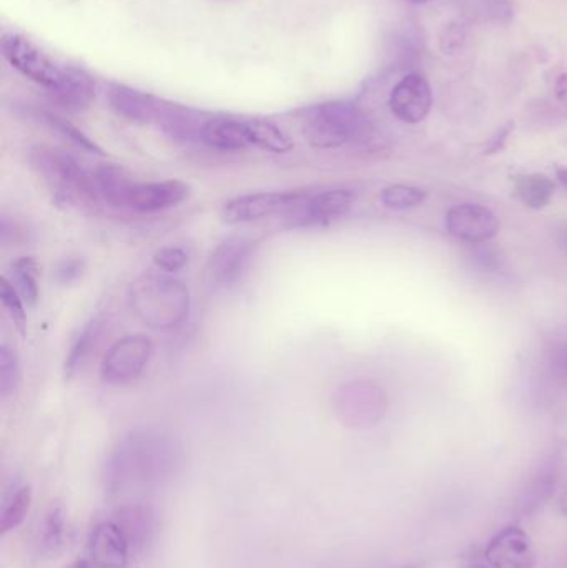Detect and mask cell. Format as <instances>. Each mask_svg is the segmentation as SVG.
Returning a JSON list of instances; mask_svg holds the SVG:
<instances>
[{
    "mask_svg": "<svg viewBox=\"0 0 567 568\" xmlns=\"http://www.w3.org/2000/svg\"><path fill=\"white\" fill-rule=\"evenodd\" d=\"M2 57L12 69L39 85L59 107L84 111L95 100V80L81 67L57 62L31 38L19 32H4L0 38Z\"/></svg>",
    "mask_w": 567,
    "mask_h": 568,
    "instance_id": "cell-1",
    "label": "cell"
},
{
    "mask_svg": "<svg viewBox=\"0 0 567 568\" xmlns=\"http://www.w3.org/2000/svg\"><path fill=\"white\" fill-rule=\"evenodd\" d=\"M174 439L161 430H135L120 440L107 464L114 489L129 485H152L164 481L177 464Z\"/></svg>",
    "mask_w": 567,
    "mask_h": 568,
    "instance_id": "cell-2",
    "label": "cell"
},
{
    "mask_svg": "<svg viewBox=\"0 0 567 568\" xmlns=\"http://www.w3.org/2000/svg\"><path fill=\"white\" fill-rule=\"evenodd\" d=\"M98 197L111 206L130 209L133 212L155 213L174 209L187 200L190 187L180 180L135 184L129 180L122 168L105 167L94 171Z\"/></svg>",
    "mask_w": 567,
    "mask_h": 568,
    "instance_id": "cell-3",
    "label": "cell"
},
{
    "mask_svg": "<svg viewBox=\"0 0 567 568\" xmlns=\"http://www.w3.org/2000/svg\"><path fill=\"white\" fill-rule=\"evenodd\" d=\"M133 315L155 331L181 327L190 312V292L180 280L164 274H145L130 288Z\"/></svg>",
    "mask_w": 567,
    "mask_h": 568,
    "instance_id": "cell-4",
    "label": "cell"
},
{
    "mask_svg": "<svg viewBox=\"0 0 567 568\" xmlns=\"http://www.w3.org/2000/svg\"><path fill=\"white\" fill-rule=\"evenodd\" d=\"M369 121L356 105L349 102H327L308 108L302 133L311 149L333 150L365 139Z\"/></svg>",
    "mask_w": 567,
    "mask_h": 568,
    "instance_id": "cell-5",
    "label": "cell"
},
{
    "mask_svg": "<svg viewBox=\"0 0 567 568\" xmlns=\"http://www.w3.org/2000/svg\"><path fill=\"white\" fill-rule=\"evenodd\" d=\"M28 162L35 174L43 178L57 201L63 203H94L98 200L94 174L85 170L78 159L62 150L34 146Z\"/></svg>",
    "mask_w": 567,
    "mask_h": 568,
    "instance_id": "cell-6",
    "label": "cell"
},
{
    "mask_svg": "<svg viewBox=\"0 0 567 568\" xmlns=\"http://www.w3.org/2000/svg\"><path fill=\"white\" fill-rule=\"evenodd\" d=\"M152 353L154 344L143 334L122 338L105 354L102 379L108 386H127L137 381L149 366Z\"/></svg>",
    "mask_w": 567,
    "mask_h": 568,
    "instance_id": "cell-7",
    "label": "cell"
},
{
    "mask_svg": "<svg viewBox=\"0 0 567 568\" xmlns=\"http://www.w3.org/2000/svg\"><path fill=\"white\" fill-rule=\"evenodd\" d=\"M334 410L343 423L352 427H368L381 421L387 411L383 389L373 382L355 381L338 388Z\"/></svg>",
    "mask_w": 567,
    "mask_h": 568,
    "instance_id": "cell-8",
    "label": "cell"
},
{
    "mask_svg": "<svg viewBox=\"0 0 567 568\" xmlns=\"http://www.w3.org/2000/svg\"><path fill=\"white\" fill-rule=\"evenodd\" d=\"M310 193L305 191H269V193L241 194L223 206L226 223H251L269 216L286 215Z\"/></svg>",
    "mask_w": 567,
    "mask_h": 568,
    "instance_id": "cell-9",
    "label": "cell"
},
{
    "mask_svg": "<svg viewBox=\"0 0 567 568\" xmlns=\"http://www.w3.org/2000/svg\"><path fill=\"white\" fill-rule=\"evenodd\" d=\"M355 203V193L345 188L321 191L308 194L292 212L286 213L290 226L293 228H311L324 226L345 216Z\"/></svg>",
    "mask_w": 567,
    "mask_h": 568,
    "instance_id": "cell-10",
    "label": "cell"
},
{
    "mask_svg": "<svg viewBox=\"0 0 567 568\" xmlns=\"http://www.w3.org/2000/svg\"><path fill=\"white\" fill-rule=\"evenodd\" d=\"M257 245L250 239L231 238L220 242L210 255L209 273L220 288H232L240 283L253 261Z\"/></svg>",
    "mask_w": 567,
    "mask_h": 568,
    "instance_id": "cell-11",
    "label": "cell"
},
{
    "mask_svg": "<svg viewBox=\"0 0 567 568\" xmlns=\"http://www.w3.org/2000/svg\"><path fill=\"white\" fill-rule=\"evenodd\" d=\"M499 220L495 213L483 205L452 206L446 215V228L454 238L471 245L491 241L499 232Z\"/></svg>",
    "mask_w": 567,
    "mask_h": 568,
    "instance_id": "cell-12",
    "label": "cell"
},
{
    "mask_svg": "<svg viewBox=\"0 0 567 568\" xmlns=\"http://www.w3.org/2000/svg\"><path fill=\"white\" fill-rule=\"evenodd\" d=\"M432 107V87L420 73H407L391 91L390 110L404 123H420L428 117Z\"/></svg>",
    "mask_w": 567,
    "mask_h": 568,
    "instance_id": "cell-13",
    "label": "cell"
},
{
    "mask_svg": "<svg viewBox=\"0 0 567 568\" xmlns=\"http://www.w3.org/2000/svg\"><path fill=\"white\" fill-rule=\"evenodd\" d=\"M493 568H534L536 552L533 541L519 526H508L499 532L484 552Z\"/></svg>",
    "mask_w": 567,
    "mask_h": 568,
    "instance_id": "cell-14",
    "label": "cell"
},
{
    "mask_svg": "<svg viewBox=\"0 0 567 568\" xmlns=\"http://www.w3.org/2000/svg\"><path fill=\"white\" fill-rule=\"evenodd\" d=\"M130 544L116 520H104L91 534V557L97 568H127Z\"/></svg>",
    "mask_w": 567,
    "mask_h": 568,
    "instance_id": "cell-15",
    "label": "cell"
},
{
    "mask_svg": "<svg viewBox=\"0 0 567 568\" xmlns=\"http://www.w3.org/2000/svg\"><path fill=\"white\" fill-rule=\"evenodd\" d=\"M108 104L119 117L132 123H158L164 102L126 85L114 84L108 88Z\"/></svg>",
    "mask_w": 567,
    "mask_h": 568,
    "instance_id": "cell-16",
    "label": "cell"
},
{
    "mask_svg": "<svg viewBox=\"0 0 567 568\" xmlns=\"http://www.w3.org/2000/svg\"><path fill=\"white\" fill-rule=\"evenodd\" d=\"M200 142L210 149L237 152L251 146L250 123L237 118L213 117L203 121Z\"/></svg>",
    "mask_w": 567,
    "mask_h": 568,
    "instance_id": "cell-17",
    "label": "cell"
},
{
    "mask_svg": "<svg viewBox=\"0 0 567 568\" xmlns=\"http://www.w3.org/2000/svg\"><path fill=\"white\" fill-rule=\"evenodd\" d=\"M104 328L105 318L102 315H97L88 319L84 327H82V330L75 334L72 343H70L66 363H63L66 378H72V376L84 366L85 360L91 357L92 351L97 347L102 333H104Z\"/></svg>",
    "mask_w": 567,
    "mask_h": 568,
    "instance_id": "cell-18",
    "label": "cell"
},
{
    "mask_svg": "<svg viewBox=\"0 0 567 568\" xmlns=\"http://www.w3.org/2000/svg\"><path fill=\"white\" fill-rule=\"evenodd\" d=\"M116 522L122 526L130 547L143 548L154 531V516L146 506H126L117 513Z\"/></svg>",
    "mask_w": 567,
    "mask_h": 568,
    "instance_id": "cell-19",
    "label": "cell"
},
{
    "mask_svg": "<svg viewBox=\"0 0 567 568\" xmlns=\"http://www.w3.org/2000/svg\"><path fill=\"white\" fill-rule=\"evenodd\" d=\"M515 194L528 209H546L554 197V184L543 174L522 175L516 178Z\"/></svg>",
    "mask_w": 567,
    "mask_h": 568,
    "instance_id": "cell-20",
    "label": "cell"
},
{
    "mask_svg": "<svg viewBox=\"0 0 567 568\" xmlns=\"http://www.w3.org/2000/svg\"><path fill=\"white\" fill-rule=\"evenodd\" d=\"M11 283L27 306L37 305L39 301V267L35 263L34 258L24 257L15 261L12 267Z\"/></svg>",
    "mask_w": 567,
    "mask_h": 568,
    "instance_id": "cell-21",
    "label": "cell"
},
{
    "mask_svg": "<svg viewBox=\"0 0 567 568\" xmlns=\"http://www.w3.org/2000/svg\"><path fill=\"white\" fill-rule=\"evenodd\" d=\"M250 123L251 146L272 153H288L293 150L290 137L272 121L248 120Z\"/></svg>",
    "mask_w": 567,
    "mask_h": 568,
    "instance_id": "cell-22",
    "label": "cell"
},
{
    "mask_svg": "<svg viewBox=\"0 0 567 568\" xmlns=\"http://www.w3.org/2000/svg\"><path fill=\"white\" fill-rule=\"evenodd\" d=\"M32 493L31 487H19L14 493L5 496L2 510H0V532L2 535L15 531L22 525L28 510H31Z\"/></svg>",
    "mask_w": 567,
    "mask_h": 568,
    "instance_id": "cell-23",
    "label": "cell"
},
{
    "mask_svg": "<svg viewBox=\"0 0 567 568\" xmlns=\"http://www.w3.org/2000/svg\"><path fill=\"white\" fill-rule=\"evenodd\" d=\"M426 194L422 188L410 187V185H393L385 188L381 193V203L391 210H411L425 203Z\"/></svg>",
    "mask_w": 567,
    "mask_h": 568,
    "instance_id": "cell-24",
    "label": "cell"
},
{
    "mask_svg": "<svg viewBox=\"0 0 567 568\" xmlns=\"http://www.w3.org/2000/svg\"><path fill=\"white\" fill-rule=\"evenodd\" d=\"M464 11L483 21L509 22L512 19V5L509 0H460Z\"/></svg>",
    "mask_w": 567,
    "mask_h": 568,
    "instance_id": "cell-25",
    "label": "cell"
},
{
    "mask_svg": "<svg viewBox=\"0 0 567 568\" xmlns=\"http://www.w3.org/2000/svg\"><path fill=\"white\" fill-rule=\"evenodd\" d=\"M21 381V364L19 356L12 347L2 344L0 346V398L8 399L14 394Z\"/></svg>",
    "mask_w": 567,
    "mask_h": 568,
    "instance_id": "cell-26",
    "label": "cell"
},
{
    "mask_svg": "<svg viewBox=\"0 0 567 568\" xmlns=\"http://www.w3.org/2000/svg\"><path fill=\"white\" fill-rule=\"evenodd\" d=\"M0 301H2V306L11 316L17 330L25 334V331H27V315H25L24 299L21 298L17 289L12 286L8 277H2V281H0Z\"/></svg>",
    "mask_w": 567,
    "mask_h": 568,
    "instance_id": "cell-27",
    "label": "cell"
},
{
    "mask_svg": "<svg viewBox=\"0 0 567 568\" xmlns=\"http://www.w3.org/2000/svg\"><path fill=\"white\" fill-rule=\"evenodd\" d=\"M44 120H46L47 123H49V126L56 130V132H59L60 135H63L67 140H70L73 145L81 146V149L85 150V152L98 153V155L104 153L97 143L92 142V140L88 139V137L85 135L82 130H79L78 127L72 126L70 121L63 120V118L60 117H56V115L52 114L44 115Z\"/></svg>",
    "mask_w": 567,
    "mask_h": 568,
    "instance_id": "cell-28",
    "label": "cell"
},
{
    "mask_svg": "<svg viewBox=\"0 0 567 568\" xmlns=\"http://www.w3.org/2000/svg\"><path fill=\"white\" fill-rule=\"evenodd\" d=\"M154 263L158 270L165 271V273H177L187 267L188 253L178 247L161 248L154 255Z\"/></svg>",
    "mask_w": 567,
    "mask_h": 568,
    "instance_id": "cell-29",
    "label": "cell"
},
{
    "mask_svg": "<svg viewBox=\"0 0 567 568\" xmlns=\"http://www.w3.org/2000/svg\"><path fill=\"white\" fill-rule=\"evenodd\" d=\"M85 261L82 258H66L56 268V280L60 284H70L84 274Z\"/></svg>",
    "mask_w": 567,
    "mask_h": 568,
    "instance_id": "cell-30",
    "label": "cell"
},
{
    "mask_svg": "<svg viewBox=\"0 0 567 568\" xmlns=\"http://www.w3.org/2000/svg\"><path fill=\"white\" fill-rule=\"evenodd\" d=\"M63 535V513L62 510L57 507L52 509L47 516L46 520V532H44V542L47 547H57L62 541Z\"/></svg>",
    "mask_w": 567,
    "mask_h": 568,
    "instance_id": "cell-31",
    "label": "cell"
},
{
    "mask_svg": "<svg viewBox=\"0 0 567 568\" xmlns=\"http://www.w3.org/2000/svg\"><path fill=\"white\" fill-rule=\"evenodd\" d=\"M551 369L557 379L567 384V343L554 347L551 353Z\"/></svg>",
    "mask_w": 567,
    "mask_h": 568,
    "instance_id": "cell-32",
    "label": "cell"
},
{
    "mask_svg": "<svg viewBox=\"0 0 567 568\" xmlns=\"http://www.w3.org/2000/svg\"><path fill=\"white\" fill-rule=\"evenodd\" d=\"M554 91H556L557 98L567 104V73L559 75V79L556 80V85H554Z\"/></svg>",
    "mask_w": 567,
    "mask_h": 568,
    "instance_id": "cell-33",
    "label": "cell"
},
{
    "mask_svg": "<svg viewBox=\"0 0 567 568\" xmlns=\"http://www.w3.org/2000/svg\"><path fill=\"white\" fill-rule=\"evenodd\" d=\"M66 568H91V565H88L87 560H82L81 558V560H75L70 565H67Z\"/></svg>",
    "mask_w": 567,
    "mask_h": 568,
    "instance_id": "cell-34",
    "label": "cell"
},
{
    "mask_svg": "<svg viewBox=\"0 0 567 568\" xmlns=\"http://www.w3.org/2000/svg\"><path fill=\"white\" fill-rule=\"evenodd\" d=\"M557 180L567 188V168H559V170H557Z\"/></svg>",
    "mask_w": 567,
    "mask_h": 568,
    "instance_id": "cell-35",
    "label": "cell"
},
{
    "mask_svg": "<svg viewBox=\"0 0 567 568\" xmlns=\"http://www.w3.org/2000/svg\"><path fill=\"white\" fill-rule=\"evenodd\" d=\"M407 2H411V4H426L429 0H407Z\"/></svg>",
    "mask_w": 567,
    "mask_h": 568,
    "instance_id": "cell-36",
    "label": "cell"
},
{
    "mask_svg": "<svg viewBox=\"0 0 567 568\" xmlns=\"http://www.w3.org/2000/svg\"><path fill=\"white\" fill-rule=\"evenodd\" d=\"M471 568H489V567H486V565L477 564V565H474V567H471Z\"/></svg>",
    "mask_w": 567,
    "mask_h": 568,
    "instance_id": "cell-37",
    "label": "cell"
},
{
    "mask_svg": "<svg viewBox=\"0 0 567 568\" xmlns=\"http://www.w3.org/2000/svg\"><path fill=\"white\" fill-rule=\"evenodd\" d=\"M566 248H567V239H566Z\"/></svg>",
    "mask_w": 567,
    "mask_h": 568,
    "instance_id": "cell-38",
    "label": "cell"
}]
</instances>
